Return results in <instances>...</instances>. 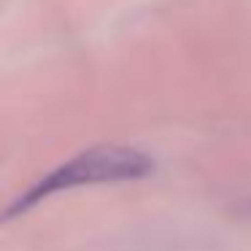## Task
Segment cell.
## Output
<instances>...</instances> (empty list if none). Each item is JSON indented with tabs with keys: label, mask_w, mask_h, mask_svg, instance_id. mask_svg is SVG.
I'll return each mask as SVG.
<instances>
[{
	"label": "cell",
	"mask_w": 251,
	"mask_h": 251,
	"mask_svg": "<svg viewBox=\"0 0 251 251\" xmlns=\"http://www.w3.org/2000/svg\"><path fill=\"white\" fill-rule=\"evenodd\" d=\"M154 170V159L135 146L122 143H100L89 146L71 157L68 162L57 165L54 170L35 181L27 192L11 202L6 216H22L25 211L35 208L38 202L60 195V192L81 189V186H100V184H122V181L146 178Z\"/></svg>",
	"instance_id": "obj_1"
},
{
	"label": "cell",
	"mask_w": 251,
	"mask_h": 251,
	"mask_svg": "<svg viewBox=\"0 0 251 251\" xmlns=\"http://www.w3.org/2000/svg\"><path fill=\"white\" fill-rule=\"evenodd\" d=\"M240 211H243L246 216H251V200H246V202H243V208H240Z\"/></svg>",
	"instance_id": "obj_2"
}]
</instances>
